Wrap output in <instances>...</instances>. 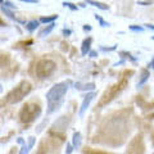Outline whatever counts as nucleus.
Wrapping results in <instances>:
<instances>
[{"label":"nucleus","mask_w":154,"mask_h":154,"mask_svg":"<svg viewBox=\"0 0 154 154\" xmlns=\"http://www.w3.org/2000/svg\"><path fill=\"white\" fill-rule=\"evenodd\" d=\"M69 89V82L68 81H63V82L55 84L50 90L46 93V103H48V113L55 112L62 105L64 99V95Z\"/></svg>","instance_id":"obj_1"},{"label":"nucleus","mask_w":154,"mask_h":154,"mask_svg":"<svg viewBox=\"0 0 154 154\" xmlns=\"http://www.w3.org/2000/svg\"><path fill=\"white\" fill-rule=\"evenodd\" d=\"M31 84L28 82V81H22L21 84H19L17 88H14L11 93L7 95V102L9 104H17L19 103L21 100L27 96L28 94L31 93Z\"/></svg>","instance_id":"obj_2"},{"label":"nucleus","mask_w":154,"mask_h":154,"mask_svg":"<svg viewBox=\"0 0 154 154\" xmlns=\"http://www.w3.org/2000/svg\"><path fill=\"white\" fill-rule=\"evenodd\" d=\"M41 114V108L38 104H35V103H28V104H25L19 112V118H21L22 122L25 123H30V122H33L35 119Z\"/></svg>","instance_id":"obj_3"},{"label":"nucleus","mask_w":154,"mask_h":154,"mask_svg":"<svg viewBox=\"0 0 154 154\" xmlns=\"http://www.w3.org/2000/svg\"><path fill=\"white\" fill-rule=\"evenodd\" d=\"M55 69H57V64L51 59H41L36 64V75L38 79H46V77L54 73Z\"/></svg>","instance_id":"obj_4"},{"label":"nucleus","mask_w":154,"mask_h":154,"mask_svg":"<svg viewBox=\"0 0 154 154\" xmlns=\"http://www.w3.org/2000/svg\"><path fill=\"white\" fill-rule=\"evenodd\" d=\"M68 125H69V117H67V116H62V117H59L54 123H53L51 131L62 134V132H64L67 130Z\"/></svg>","instance_id":"obj_5"},{"label":"nucleus","mask_w":154,"mask_h":154,"mask_svg":"<svg viewBox=\"0 0 154 154\" xmlns=\"http://www.w3.org/2000/svg\"><path fill=\"white\" fill-rule=\"evenodd\" d=\"M95 96H96V94L94 93V91H93V93L86 94V95L84 96V100H82V103H81V107H80V110H79V116H80V117H84L85 112L88 110L89 105L91 104V102L94 100Z\"/></svg>","instance_id":"obj_6"},{"label":"nucleus","mask_w":154,"mask_h":154,"mask_svg":"<svg viewBox=\"0 0 154 154\" xmlns=\"http://www.w3.org/2000/svg\"><path fill=\"white\" fill-rule=\"evenodd\" d=\"M35 141H36V139L33 137V136H30V137H28V144L26 145L25 140L19 137L18 139V143L22 144V149H21V152H19V154H28V153H30V150L33 148V145H35Z\"/></svg>","instance_id":"obj_7"},{"label":"nucleus","mask_w":154,"mask_h":154,"mask_svg":"<svg viewBox=\"0 0 154 154\" xmlns=\"http://www.w3.org/2000/svg\"><path fill=\"white\" fill-rule=\"evenodd\" d=\"M91 44H93V37H90V36L86 37L82 41V44H81V54L82 55L89 54L91 51Z\"/></svg>","instance_id":"obj_8"},{"label":"nucleus","mask_w":154,"mask_h":154,"mask_svg":"<svg viewBox=\"0 0 154 154\" xmlns=\"http://www.w3.org/2000/svg\"><path fill=\"white\" fill-rule=\"evenodd\" d=\"M75 88L77 90H81V91H90V90H95L96 85L94 82H89V84H82V82H76L75 84Z\"/></svg>","instance_id":"obj_9"},{"label":"nucleus","mask_w":154,"mask_h":154,"mask_svg":"<svg viewBox=\"0 0 154 154\" xmlns=\"http://www.w3.org/2000/svg\"><path fill=\"white\" fill-rule=\"evenodd\" d=\"M149 77H150V72L148 69H143L141 73H140V79L137 81V88H141V86L145 85L146 81L149 80Z\"/></svg>","instance_id":"obj_10"},{"label":"nucleus","mask_w":154,"mask_h":154,"mask_svg":"<svg viewBox=\"0 0 154 154\" xmlns=\"http://www.w3.org/2000/svg\"><path fill=\"white\" fill-rule=\"evenodd\" d=\"M81 141H82L81 132H75L73 136H72V146H73L75 149H79L81 146Z\"/></svg>","instance_id":"obj_11"},{"label":"nucleus","mask_w":154,"mask_h":154,"mask_svg":"<svg viewBox=\"0 0 154 154\" xmlns=\"http://www.w3.org/2000/svg\"><path fill=\"white\" fill-rule=\"evenodd\" d=\"M54 27H55V23H50V25H48V26L44 28V30H41L40 32H38V36H40V37L48 36L53 30H54Z\"/></svg>","instance_id":"obj_12"},{"label":"nucleus","mask_w":154,"mask_h":154,"mask_svg":"<svg viewBox=\"0 0 154 154\" xmlns=\"http://www.w3.org/2000/svg\"><path fill=\"white\" fill-rule=\"evenodd\" d=\"M38 21H36V19H32V21H30V22H27L26 23V30L28 31V32H33L36 30V28L38 27Z\"/></svg>","instance_id":"obj_13"},{"label":"nucleus","mask_w":154,"mask_h":154,"mask_svg":"<svg viewBox=\"0 0 154 154\" xmlns=\"http://www.w3.org/2000/svg\"><path fill=\"white\" fill-rule=\"evenodd\" d=\"M2 11H3V13L5 14V16H8L9 18L11 19H13V21H16V22H19V23H25V21H22V19H19V18H17L16 16H14V14L9 11V9H7V8H3L2 7Z\"/></svg>","instance_id":"obj_14"},{"label":"nucleus","mask_w":154,"mask_h":154,"mask_svg":"<svg viewBox=\"0 0 154 154\" xmlns=\"http://www.w3.org/2000/svg\"><path fill=\"white\" fill-rule=\"evenodd\" d=\"M86 4H90V5L96 7V8L102 9V11H107V9L109 8V7L107 5V4H104V3H99V2H93V0H88V2H86Z\"/></svg>","instance_id":"obj_15"},{"label":"nucleus","mask_w":154,"mask_h":154,"mask_svg":"<svg viewBox=\"0 0 154 154\" xmlns=\"http://www.w3.org/2000/svg\"><path fill=\"white\" fill-rule=\"evenodd\" d=\"M55 19H58V16H57V14H53L51 17H41L38 22H41V23H49V25H50V23H54Z\"/></svg>","instance_id":"obj_16"},{"label":"nucleus","mask_w":154,"mask_h":154,"mask_svg":"<svg viewBox=\"0 0 154 154\" xmlns=\"http://www.w3.org/2000/svg\"><path fill=\"white\" fill-rule=\"evenodd\" d=\"M94 16H95V19L100 23V26H102V27H109V26H110V23H109V22H107V21H104V19H103L102 17H100L99 14H94Z\"/></svg>","instance_id":"obj_17"},{"label":"nucleus","mask_w":154,"mask_h":154,"mask_svg":"<svg viewBox=\"0 0 154 154\" xmlns=\"http://www.w3.org/2000/svg\"><path fill=\"white\" fill-rule=\"evenodd\" d=\"M63 5H64L66 8H69L71 11H77V9H79V7L75 5V4H72V3H69V2H64Z\"/></svg>","instance_id":"obj_18"},{"label":"nucleus","mask_w":154,"mask_h":154,"mask_svg":"<svg viewBox=\"0 0 154 154\" xmlns=\"http://www.w3.org/2000/svg\"><path fill=\"white\" fill-rule=\"evenodd\" d=\"M128 28H130L131 31H134V32H143V31H144V27H141V26H136V25L130 26Z\"/></svg>","instance_id":"obj_19"},{"label":"nucleus","mask_w":154,"mask_h":154,"mask_svg":"<svg viewBox=\"0 0 154 154\" xmlns=\"http://www.w3.org/2000/svg\"><path fill=\"white\" fill-rule=\"evenodd\" d=\"M116 49H117V46H116V45H113L112 48H104V46L100 48V50H102V51H113Z\"/></svg>","instance_id":"obj_20"},{"label":"nucleus","mask_w":154,"mask_h":154,"mask_svg":"<svg viewBox=\"0 0 154 154\" xmlns=\"http://www.w3.org/2000/svg\"><path fill=\"white\" fill-rule=\"evenodd\" d=\"M72 152H73V146H72V144H67L66 154H72Z\"/></svg>","instance_id":"obj_21"},{"label":"nucleus","mask_w":154,"mask_h":154,"mask_svg":"<svg viewBox=\"0 0 154 154\" xmlns=\"http://www.w3.org/2000/svg\"><path fill=\"white\" fill-rule=\"evenodd\" d=\"M139 5H144V7H148V5H152L153 2H143V0H140V2H137Z\"/></svg>","instance_id":"obj_22"},{"label":"nucleus","mask_w":154,"mask_h":154,"mask_svg":"<svg viewBox=\"0 0 154 154\" xmlns=\"http://www.w3.org/2000/svg\"><path fill=\"white\" fill-rule=\"evenodd\" d=\"M22 3H28V4H37L38 0H22Z\"/></svg>","instance_id":"obj_23"},{"label":"nucleus","mask_w":154,"mask_h":154,"mask_svg":"<svg viewBox=\"0 0 154 154\" xmlns=\"http://www.w3.org/2000/svg\"><path fill=\"white\" fill-rule=\"evenodd\" d=\"M89 55H90V58H96V57H98V51L91 50V51L89 53Z\"/></svg>","instance_id":"obj_24"},{"label":"nucleus","mask_w":154,"mask_h":154,"mask_svg":"<svg viewBox=\"0 0 154 154\" xmlns=\"http://www.w3.org/2000/svg\"><path fill=\"white\" fill-rule=\"evenodd\" d=\"M71 33H72V31H71V30H67V28H64V30H63V35H64L66 37H67V36H69Z\"/></svg>","instance_id":"obj_25"},{"label":"nucleus","mask_w":154,"mask_h":154,"mask_svg":"<svg viewBox=\"0 0 154 154\" xmlns=\"http://www.w3.org/2000/svg\"><path fill=\"white\" fill-rule=\"evenodd\" d=\"M148 67H150V68H152V69H154V58H153V59L150 60V63H149V64H148Z\"/></svg>","instance_id":"obj_26"},{"label":"nucleus","mask_w":154,"mask_h":154,"mask_svg":"<svg viewBox=\"0 0 154 154\" xmlns=\"http://www.w3.org/2000/svg\"><path fill=\"white\" fill-rule=\"evenodd\" d=\"M84 30H85V31H91V26H90V25H85V26H84Z\"/></svg>","instance_id":"obj_27"},{"label":"nucleus","mask_w":154,"mask_h":154,"mask_svg":"<svg viewBox=\"0 0 154 154\" xmlns=\"http://www.w3.org/2000/svg\"><path fill=\"white\" fill-rule=\"evenodd\" d=\"M148 28H150V30H154V25H145Z\"/></svg>","instance_id":"obj_28"},{"label":"nucleus","mask_w":154,"mask_h":154,"mask_svg":"<svg viewBox=\"0 0 154 154\" xmlns=\"http://www.w3.org/2000/svg\"><path fill=\"white\" fill-rule=\"evenodd\" d=\"M3 93V86H2V84H0V94Z\"/></svg>","instance_id":"obj_29"},{"label":"nucleus","mask_w":154,"mask_h":154,"mask_svg":"<svg viewBox=\"0 0 154 154\" xmlns=\"http://www.w3.org/2000/svg\"><path fill=\"white\" fill-rule=\"evenodd\" d=\"M0 26H3V22H2V19H0Z\"/></svg>","instance_id":"obj_30"},{"label":"nucleus","mask_w":154,"mask_h":154,"mask_svg":"<svg viewBox=\"0 0 154 154\" xmlns=\"http://www.w3.org/2000/svg\"><path fill=\"white\" fill-rule=\"evenodd\" d=\"M152 38H153V40H154V36H153V37H152Z\"/></svg>","instance_id":"obj_31"}]
</instances>
